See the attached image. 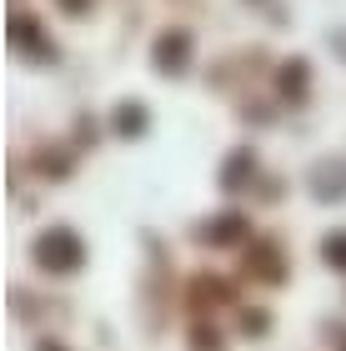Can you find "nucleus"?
I'll list each match as a JSON object with an SVG mask.
<instances>
[{"instance_id": "3", "label": "nucleus", "mask_w": 346, "mask_h": 351, "mask_svg": "<svg viewBox=\"0 0 346 351\" xmlns=\"http://www.w3.org/2000/svg\"><path fill=\"white\" fill-rule=\"evenodd\" d=\"M326 256H332V266H346V236H332V241H326Z\"/></svg>"}, {"instance_id": "1", "label": "nucleus", "mask_w": 346, "mask_h": 351, "mask_svg": "<svg viewBox=\"0 0 346 351\" xmlns=\"http://www.w3.org/2000/svg\"><path fill=\"white\" fill-rule=\"evenodd\" d=\"M36 256H40V266L66 271V266H75V261H81V241H75L71 231H51V236H40Z\"/></svg>"}, {"instance_id": "2", "label": "nucleus", "mask_w": 346, "mask_h": 351, "mask_svg": "<svg viewBox=\"0 0 346 351\" xmlns=\"http://www.w3.org/2000/svg\"><path fill=\"white\" fill-rule=\"evenodd\" d=\"M181 45H186L181 36H171V40H161V66H166V71H171V66H176V60H181V56H176Z\"/></svg>"}]
</instances>
